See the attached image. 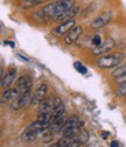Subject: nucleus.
I'll list each match as a JSON object with an SVG mask.
<instances>
[{
    "mask_svg": "<svg viewBox=\"0 0 126 147\" xmlns=\"http://www.w3.org/2000/svg\"><path fill=\"white\" fill-rule=\"evenodd\" d=\"M82 32H83V29H82L81 26H75L64 36V43L65 45H71V43H74L75 41H77V39L81 36Z\"/></svg>",
    "mask_w": 126,
    "mask_h": 147,
    "instance_id": "nucleus-11",
    "label": "nucleus"
},
{
    "mask_svg": "<svg viewBox=\"0 0 126 147\" xmlns=\"http://www.w3.org/2000/svg\"><path fill=\"white\" fill-rule=\"evenodd\" d=\"M109 136H110V132H106V131H104V132H103V138H104V139H106Z\"/></svg>",
    "mask_w": 126,
    "mask_h": 147,
    "instance_id": "nucleus-23",
    "label": "nucleus"
},
{
    "mask_svg": "<svg viewBox=\"0 0 126 147\" xmlns=\"http://www.w3.org/2000/svg\"><path fill=\"white\" fill-rule=\"evenodd\" d=\"M48 1V0H22L20 3V6L22 8H30L33 6H36V5H40V4H43Z\"/></svg>",
    "mask_w": 126,
    "mask_h": 147,
    "instance_id": "nucleus-17",
    "label": "nucleus"
},
{
    "mask_svg": "<svg viewBox=\"0 0 126 147\" xmlns=\"http://www.w3.org/2000/svg\"><path fill=\"white\" fill-rule=\"evenodd\" d=\"M33 88V81L29 76H21L16 80V89L19 92H26V91H32Z\"/></svg>",
    "mask_w": 126,
    "mask_h": 147,
    "instance_id": "nucleus-8",
    "label": "nucleus"
},
{
    "mask_svg": "<svg viewBox=\"0 0 126 147\" xmlns=\"http://www.w3.org/2000/svg\"><path fill=\"white\" fill-rule=\"evenodd\" d=\"M74 65H75V68H76V70H77L78 72H81V74H86L88 70H86V68H85L82 63H80V62H75Z\"/></svg>",
    "mask_w": 126,
    "mask_h": 147,
    "instance_id": "nucleus-20",
    "label": "nucleus"
},
{
    "mask_svg": "<svg viewBox=\"0 0 126 147\" xmlns=\"http://www.w3.org/2000/svg\"><path fill=\"white\" fill-rule=\"evenodd\" d=\"M19 95H20V92H19V90H18L16 88L15 89H6L3 92V95H1V103L4 104L5 102L12 100V99L16 98Z\"/></svg>",
    "mask_w": 126,
    "mask_h": 147,
    "instance_id": "nucleus-15",
    "label": "nucleus"
},
{
    "mask_svg": "<svg viewBox=\"0 0 126 147\" xmlns=\"http://www.w3.org/2000/svg\"><path fill=\"white\" fill-rule=\"evenodd\" d=\"M112 75H113L116 78L126 75V65H119V67H117V69L112 72Z\"/></svg>",
    "mask_w": 126,
    "mask_h": 147,
    "instance_id": "nucleus-18",
    "label": "nucleus"
},
{
    "mask_svg": "<svg viewBox=\"0 0 126 147\" xmlns=\"http://www.w3.org/2000/svg\"><path fill=\"white\" fill-rule=\"evenodd\" d=\"M111 16H112L111 12H105V13L100 14L99 16H97L96 19L92 21L91 27H92L94 29H99V28L105 27L107 24L111 21Z\"/></svg>",
    "mask_w": 126,
    "mask_h": 147,
    "instance_id": "nucleus-7",
    "label": "nucleus"
},
{
    "mask_svg": "<svg viewBox=\"0 0 126 147\" xmlns=\"http://www.w3.org/2000/svg\"><path fill=\"white\" fill-rule=\"evenodd\" d=\"M103 42H102V38H100V35H98V34H96L95 36H94V39H92V45L95 46V47H98V46H100Z\"/></svg>",
    "mask_w": 126,
    "mask_h": 147,
    "instance_id": "nucleus-21",
    "label": "nucleus"
},
{
    "mask_svg": "<svg viewBox=\"0 0 126 147\" xmlns=\"http://www.w3.org/2000/svg\"><path fill=\"white\" fill-rule=\"evenodd\" d=\"M124 59H125V55L123 53L107 54V55H104V56H100L97 60V65L102 69H111V68L118 67Z\"/></svg>",
    "mask_w": 126,
    "mask_h": 147,
    "instance_id": "nucleus-3",
    "label": "nucleus"
},
{
    "mask_svg": "<svg viewBox=\"0 0 126 147\" xmlns=\"http://www.w3.org/2000/svg\"><path fill=\"white\" fill-rule=\"evenodd\" d=\"M118 146H120L118 141H112L111 142V147H118Z\"/></svg>",
    "mask_w": 126,
    "mask_h": 147,
    "instance_id": "nucleus-22",
    "label": "nucleus"
},
{
    "mask_svg": "<svg viewBox=\"0 0 126 147\" xmlns=\"http://www.w3.org/2000/svg\"><path fill=\"white\" fill-rule=\"evenodd\" d=\"M82 130H83V120H81V118H78L77 116H71L70 118H68V121L62 128L61 133L62 137L74 138L78 136L82 132Z\"/></svg>",
    "mask_w": 126,
    "mask_h": 147,
    "instance_id": "nucleus-2",
    "label": "nucleus"
},
{
    "mask_svg": "<svg viewBox=\"0 0 126 147\" xmlns=\"http://www.w3.org/2000/svg\"><path fill=\"white\" fill-rule=\"evenodd\" d=\"M117 95L118 96H126V82H123L121 83V85L118 88V90H117Z\"/></svg>",
    "mask_w": 126,
    "mask_h": 147,
    "instance_id": "nucleus-19",
    "label": "nucleus"
},
{
    "mask_svg": "<svg viewBox=\"0 0 126 147\" xmlns=\"http://www.w3.org/2000/svg\"><path fill=\"white\" fill-rule=\"evenodd\" d=\"M47 91H48V85L47 84H41L39 85V88L35 90V92L32 97V105H39L41 103V100L47 96Z\"/></svg>",
    "mask_w": 126,
    "mask_h": 147,
    "instance_id": "nucleus-9",
    "label": "nucleus"
},
{
    "mask_svg": "<svg viewBox=\"0 0 126 147\" xmlns=\"http://www.w3.org/2000/svg\"><path fill=\"white\" fill-rule=\"evenodd\" d=\"M75 6V0H59L53 4L46 5L39 13L44 18H56L67 9Z\"/></svg>",
    "mask_w": 126,
    "mask_h": 147,
    "instance_id": "nucleus-1",
    "label": "nucleus"
},
{
    "mask_svg": "<svg viewBox=\"0 0 126 147\" xmlns=\"http://www.w3.org/2000/svg\"><path fill=\"white\" fill-rule=\"evenodd\" d=\"M32 97H33L32 91H26V92L20 94L16 98L13 99V102L11 104V109L13 110V111H14V110H15V111H18V110L26 107L28 104H30Z\"/></svg>",
    "mask_w": 126,
    "mask_h": 147,
    "instance_id": "nucleus-4",
    "label": "nucleus"
},
{
    "mask_svg": "<svg viewBox=\"0 0 126 147\" xmlns=\"http://www.w3.org/2000/svg\"><path fill=\"white\" fill-rule=\"evenodd\" d=\"M78 11H80V8L78 7H76V6H74V7H71V8H69V9H67L65 12H63L62 14H60V15H57L55 19L57 20V21H68V20H71V19H74V18L77 15V13H78Z\"/></svg>",
    "mask_w": 126,
    "mask_h": 147,
    "instance_id": "nucleus-14",
    "label": "nucleus"
},
{
    "mask_svg": "<svg viewBox=\"0 0 126 147\" xmlns=\"http://www.w3.org/2000/svg\"><path fill=\"white\" fill-rule=\"evenodd\" d=\"M38 136H39V133L35 132L34 130H32L30 127H27L26 131L24 132V138H25V140L28 141V142H33L35 139L38 138Z\"/></svg>",
    "mask_w": 126,
    "mask_h": 147,
    "instance_id": "nucleus-16",
    "label": "nucleus"
},
{
    "mask_svg": "<svg viewBox=\"0 0 126 147\" xmlns=\"http://www.w3.org/2000/svg\"><path fill=\"white\" fill-rule=\"evenodd\" d=\"M16 69H14V68H12V69H9L5 75L1 77V88H4V89H7V88H9V85L14 82V80L16 78Z\"/></svg>",
    "mask_w": 126,
    "mask_h": 147,
    "instance_id": "nucleus-12",
    "label": "nucleus"
},
{
    "mask_svg": "<svg viewBox=\"0 0 126 147\" xmlns=\"http://www.w3.org/2000/svg\"><path fill=\"white\" fill-rule=\"evenodd\" d=\"M68 121V118L67 116H63L62 118L57 119V120H53V121H49V127H48V131L53 134H56L59 132L62 131V128L64 127L65 123Z\"/></svg>",
    "mask_w": 126,
    "mask_h": 147,
    "instance_id": "nucleus-10",
    "label": "nucleus"
},
{
    "mask_svg": "<svg viewBox=\"0 0 126 147\" xmlns=\"http://www.w3.org/2000/svg\"><path fill=\"white\" fill-rule=\"evenodd\" d=\"M75 20L71 19V20H68V21H63L61 25H59L55 29L53 30V34L55 36H59V38H61V36H65L71 29H73L75 27Z\"/></svg>",
    "mask_w": 126,
    "mask_h": 147,
    "instance_id": "nucleus-5",
    "label": "nucleus"
},
{
    "mask_svg": "<svg viewBox=\"0 0 126 147\" xmlns=\"http://www.w3.org/2000/svg\"><path fill=\"white\" fill-rule=\"evenodd\" d=\"M54 106H55V98L46 96L39 104V112H51Z\"/></svg>",
    "mask_w": 126,
    "mask_h": 147,
    "instance_id": "nucleus-13",
    "label": "nucleus"
},
{
    "mask_svg": "<svg viewBox=\"0 0 126 147\" xmlns=\"http://www.w3.org/2000/svg\"><path fill=\"white\" fill-rule=\"evenodd\" d=\"M115 45H116L115 40L111 39V38H109L106 41H104L100 46L96 47V48L92 50V54L96 55V56H100V55H104V54H106V53H109L110 50H112L113 47H115Z\"/></svg>",
    "mask_w": 126,
    "mask_h": 147,
    "instance_id": "nucleus-6",
    "label": "nucleus"
}]
</instances>
